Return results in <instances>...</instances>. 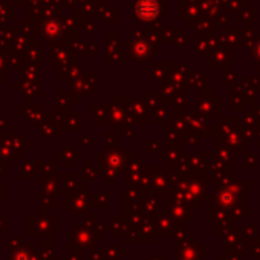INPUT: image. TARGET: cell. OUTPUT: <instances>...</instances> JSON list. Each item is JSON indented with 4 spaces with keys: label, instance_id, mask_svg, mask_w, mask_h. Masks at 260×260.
Here are the masks:
<instances>
[{
    "label": "cell",
    "instance_id": "cell-1",
    "mask_svg": "<svg viewBox=\"0 0 260 260\" xmlns=\"http://www.w3.org/2000/svg\"><path fill=\"white\" fill-rule=\"evenodd\" d=\"M138 16L144 20H152L158 14V5L155 0H141V4L137 8Z\"/></svg>",
    "mask_w": 260,
    "mask_h": 260
}]
</instances>
